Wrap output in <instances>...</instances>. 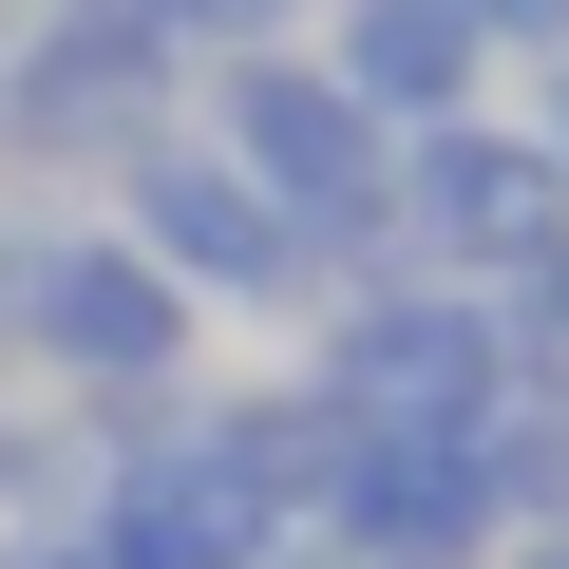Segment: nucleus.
<instances>
[{
    "label": "nucleus",
    "mask_w": 569,
    "mask_h": 569,
    "mask_svg": "<svg viewBox=\"0 0 569 569\" xmlns=\"http://www.w3.org/2000/svg\"><path fill=\"white\" fill-rule=\"evenodd\" d=\"M531 569H569V531H550V550H531Z\"/></svg>",
    "instance_id": "nucleus-11"
},
{
    "label": "nucleus",
    "mask_w": 569,
    "mask_h": 569,
    "mask_svg": "<svg viewBox=\"0 0 569 569\" xmlns=\"http://www.w3.org/2000/svg\"><path fill=\"white\" fill-rule=\"evenodd\" d=\"M20 323H39L77 380H171V361H190V284H171L152 247H39V266H20Z\"/></svg>",
    "instance_id": "nucleus-5"
},
{
    "label": "nucleus",
    "mask_w": 569,
    "mask_h": 569,
    "mask_svg": "<svg viewBox=\"0 0 569 569\" xmlns=\"http://www.w3.org/2000/svg\"><path fill=\"white\" fill-rule=\"evenodd\" d=\"M437 284H531L569 266V171H550V133H493V114H437V133H399V209H380Z\"/></svg>",
    "instance_id": "nucleus-1"
},
{
    "label": "nucleus",
    "mask_w": 569,
    "mask_h": 569,
    "mask_svg": "<svg viewBox=\"0 0 569 569\" xmlns=\"http://www.w3.org/2000/svg\"><path fill=\"white\" fill-rule=\"evenodd\" d=\"M531 133H550V171H569V58H550V114H531Z\"/></svg>",
    "instance_id": "nucleus-9"
},
{
    "label": "nucleus",
    "mask_w": 569,
    "mask_h": 569,
    "mask_svg": "<svg viewBox=\"0 0 569 569\" xmlns=\"http://www.w3.org/2000/svg\"><path fill=\"white\" fill-rule=\"evenodd\" d=\"M209 152H228V171H247L284 228H305V247H361V228L399 209V133H380V114H361L323 58H284V39H266V58H228Z\"/></svg>",
    "instance_id": "nucleus-2"
},
{
    "label": "nucleus",
    "mask_w": 569,
    "mask_h": 569,
    "mask_svg": "<svg viewBox=\"0 0 569 569\" xmlns=\"http://www.w3.org/2000/svg\"><path fill=\"white\" fill-rule=\"evenodd\" d=\"M493 399H512L493 284H380V305H342V342H323V418L342 437H475Z\"/></svg>",
    "instance_id": "nucleus-3"
},
{
    "label": "nucleus",
    "mask_w": 569,
    "mask_h": 569,
    "mask_svg": "<svg viewBox=\"0 0 569 569\" xmlns=\"http://www.w3.org/2000/svg\"><path fill=\"white\" fill-rule=\"evenodd\" d=\"M323 77H342L380 133H437V114H475L493 20H475V0H342V20H323Z\"/></svg>",
    "instance_id": "nucleus-7"
},
{
    "label": "nucleus",
    "mask_w": 569,
    "mask_h": 569,
    "mask_svg": "<svg viewBox=\"0 0 569 569\" xmlns=\"http://www.w3.org/2000/svg\"><path fill=\"white\" fill-rule=\"evenodd\" d=\"M133 247H152L171 284H247V305L305 266V228H284L228 152H190V133H152V152H133Z\"/></svg>",
    "instance_id": "nucleus-6"
},
{
    "label": "nucleus",
    "mask_w": 569,
    "mask_h": 569,
    "mask_svg": "<svg viewBox=\"0 0 569 569\" xmlns=\"http://www.w3.org/2000/svg\"><path fill=\"white\" fill-rule=\"evenodd\" d=\"M531 305H550V323H569V266H550V284H531Z\"/></svg>",
    "instance_id": "nucleus-10"
},
{
    "label": "nucleus",
    "mask_w": 569,
    "mask_h": 569,
    "mask_svg": "<svg viewBox=\"0 0 569 569\" xmlns=\"http://www.w3.org/2000/svg\"><path fill=\"white\" fill-rule=\"evenodd\" d=\"M493 20V58H569V0H475Z\"/></svg>",
    "instance_id": "nucleus-8"
},
{
    "label": "nucleus",
    "mask_w": 569,
    "mask_h": 569,
    "mask_svg": "<svg viewBox=\"0 0 569 569\" xmlns=\"http://www.w3.org/2000/svg\"><path fill=\"white\" fill-rule=\"evenodd\" d=\"M171 20L152 0H58V20L0 58V133H39V152H152L171 133Z\"/></svg>",
    "instance_id": "nucleus-4"
}]
</instances>
